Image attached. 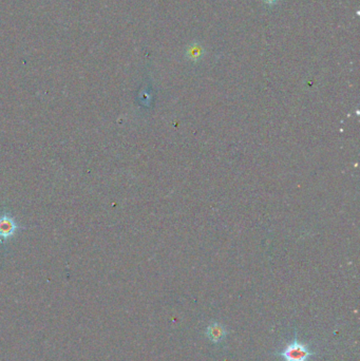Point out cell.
Listing matches in <instances>:
<instances>
[{"label": "cell", "instance_id": "6da1fadb", "mask_svg": "<svg viewBox=\"0 0 360 361\" xmlns=\"http://www.w3.org/2000/svg\"><path fill=\"white\" fill-rule=\"evenodd\" d=\"M317 354L311 351L309 346L301 341H299L297 332L295 333L294 339L282 348L280 352H276L275 355L281 357L284 361H308L310 357Z\"/></svg>", "mask_w": 360, "mask_h": 361}, {"label": "cell", "instance_id": "7a4b0ae2", "mask_svg": "<svg viewBox=\"0 0 360 361\" xmlns=\"http://www.w3.org/2000/svg\"><path fill=\"white\" fill-rule=\"evenodd\" d=\"M19 226L16 221L9 214H3L0 216V238L7 240L13 236Z\"/></svg>", "mask_w": 360, "mask_h": 361}, {"label": "cell", "instance_id": "3957f363", "mask_svg": "<svg viewBox=\"0 0 360 361\" xmlns=\"http://www.w3.org/2000/svg\"><path fill=\"white\" fill-rule=\"evenodd\" d=\"M206 336L213 343L222 342L227 336V330L219 322H212L206 330Z\"/></svg>", "mask_w": 360, "mask_h": 361}, {"label": "cell", "instance_id": "277c9868", "mask_svg": "<svg viewBox=\"0 0 360 361\" xmlns=\"http://www.w3.org/2000/svg\"><path fill=\"white\" fill-rule=\"evenodd\" d=\"M203 53H204L203 48H202L199 43H197V42L191 44V46L188 48V50H187V56H188L190 59H193V60H197V59L201 58L202 55H203Z\"/></svg>", "mask_w": 360, "mask_h": 361}, {"label": "cell", "instance_id": "5b68a950", "mask_svg": "<svg viewBox=\"0 0 360 361\" xmlns=\"http://www.w3.org/2000/svg\"><path fill=\"white\" fill-rule=\"evenodd\" d=\"M263 2L265 4H267V5H269V6H273V5H275L276 3L278 2V0H263Z\"/></svg>", "mask_w": 360, "mask_h": 361}]
</instances>
